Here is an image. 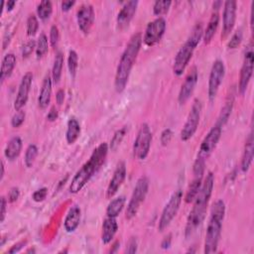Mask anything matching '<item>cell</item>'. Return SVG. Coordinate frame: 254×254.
Listing matches in <instances>:
<instances>
[{
	"mask_svg": "<svg viewBox=\"0 0 254 254\" xmlns=\"http://www.w3.org/2000/svg\"><path fill=\"white\" fill-rule=\"evenodd\" d=\"M213 186H214V175L211 172H209L206 175L204 181L202 182L198 193L196 194L195 198L192 201L193 205L188 216L186 229H185V234L187 238L190 237L203 222L206 214L208 201L212 193Z\"/></svg>",
	"mask_w": 254,
	"mask_h": 254,
	"instance_id": "cell-1",
	"label": "cell"
},
{
	"mask_svg": "<svg viewBox=\"0 0 254 254\" xmlns=\"http://www.w3.org/2000/svg\"><path fill=\"white\" fill-rule=\"evenodd\" d=\"M142 35L141 33H135L131 36L124 52L121 55L119 64L116 68L114 87L117 92H122L128 82L131 69L138 57L142 46Z\"/></svg>",
	"mask_w": 254,
	"mask_h": 254,
	"instance_id": "cell-2",
	"label": "cell"
},
{
	"mask_svg": "<svg viewBox=\"0 0 254 254\" xmlns=\"http://www.w3.org/2000/svg\"><path fill=\"white\" fill-rule=\"evenodd\" d=\"M224 214L225 203L222 199H218L212 204L210 209V216L207 223L204 239L203 252L205 254H211L217 251Z\"/></svg>",
	"mask_w": 254,
	"mask_h": 254,
	"instance_id": "cell-3",
	"label": "cell"
},
{
	"mask_svg": "<svg viewBox=\"0 0 254 254\" xmlns=\"http://www.w3.org/2000/svg\"><path fill=\"white\" fill-rule=\"evenodd\" d=\"M202 36H203L202 24L199 22L193 26L188 40L181 47V49L178 51V53L175 57L174 64H173V71L177 76L182 75L184 73V71L186 70V68L193 55V51L197 47Z\"/></svg>",
	"mask_w": 254,
	"mask_h": 254,
	"instance_id": "cell-4",
	"label": "cell"
},
{
	"mask_svg": "<svg viewBox=\"0 0 254 254\" xmlns=\"http://www.w3.org/2000/svg\"><path fill=\"white\" fill-rule=\"evenodd\" d=\"M149 190V180L146 176H142L137 180L135 188L133 190L131 198L127 204L125 211V217L127 220H131L139 211L142 202L145 200Z\"/></svg>",
	"mask_w": 254,
	"mask_h": 254,
	"instance_id": "cell-5",
	"label": "cell"
},
{
	"mask_svg": "<svg viewBox=\"0 0 254 254\" xmlns=\"http://www.w3.org/2000/svg\"><path fill=\"white\" fill-rule=\"evenodd\" d=\"M99 168L100 166L94 161V159L90 157L89 160L85 162L73 176L69 184V191L71 193H77L79 190H81L94 173L99 170Z\"/></svg>",
	"mask_w": 254,
	"mask_h": 254,
	"instance_id": "cell-6",
	"label": "cell"
},
{
	"mask_svg": "<svg viewBox=\"0 0 254 254\" xmlns=\"http://www.w3.org/2000/svg\"><path fill=\"white\" fill-rule=\"evenodd\" d=\"M182 199H183V191L182 190L179 189L173 192L169 201L166 203L162 211V214L160 216L159 223H158L159 231H164L170 225V223L178 213Z\"/></svg>",
	"mask_w": 254,
	"mask_h": 254,
	"instance_id": "cell-7",
	"label": "cell"
},
{
	"mask_svg": "<svg viewBox=\"0 0 254 254\" xmlns=\"http://www.w3.org/2000/svg\"><path fill=\"white\" fill-rule=\"evenodd\" d=\"M152 143V132L147 123H143L137 133L133 144V156L137 160H145L149 154Z\"/></svg>",
	"mask_w": 254,
	"mask_h": 254,
	"instance_id": "cell-8",
	"label": "cell"
},
{
	"mask_svg": "<svg viewBox=\"0 0 254 254\" xmlns=\"http://www.w3.org/2000/svg\"><path fill=\"white\" fill-rule=\"evenodd\" d=\"M201 114V102L198 98H195L192 102V105L190 107V110L189 112L188 118L186 123L183 126V129L181 131V140L182 141H188L190 140L195 133L200 119Z\"/></svg>",
	"mask_w": 254,
	"mask_h": 254,
	"instance_id": "cell-9",
	"label": "cell"
},
{
	"mask_svg": "<svg viewBox=\"0 0 254 254\" xmlns=\"http://www.w3.org/2000/svg\"><path fill=\"white\" fill-rule=\"evenodd\" d=\"M221 131H222V127H220L217 124H215L208 131V133L205 135L202 142L200 143L195 160H198L204 163L206 162V160L209 158V156L212 154V152L216 148V145L221 136Z\"/></svg>",
	"mask_w": 254,
	"mask_h": 254,
	"instance_id": "cell-10",
	"label": "cell"
},
{
	"mask_svg": "<svg viewBox=\"0 0 254 254\" xmlns=\"http://www.w3.org/2000/svg\"><path fill=\"white\" fill-rule=\"evenodd\" d=\"M253 67H254V53H253V45L252 43H250L246 48L242 66L240 69V74H239L238 91L242 95L245 93L248 87L249 81L253 73Z\"/></svg>",
	"mask_w": 254,
	"mask_h": 254,
	"instance_id": "cell-11",
	"label": "cell"
},
{
	"mask_svg": "<svg viewBox=\"0 0 254 254\" xmlns=\"http://www.w3.org/2000/svg\"><path fill=\"white\" fill-rule=\"evenodd\" d=\"M167 23L163 17H158L152 22L148 23L144 36L142 38L144 44L148 47H152L160 42L166 31Z\"/></svg>",
	"mask_w": 254,
	"mask_h": 254,
	"instance_id": "cell-12",
	"label": "cell"
},
{
	"mask_svg": "<svg viewBox=\"0 0 254 254\" xmlns=\"http://www.w3.org/2000/svg\"><path fill=\"white\" fill-rule=\"evenodd\" d=\"M224 73H225V66L223 62L220 60L214 61L210 69V73L208 77V87H207L208 99L211 102L214 100V98L217 95L219 86L224 77Z\"/></svg>",
	"mask_w": 254,
	"mask_h": 254,
	"instance_id": "cell-13",
	"label": "cell"
},
{
	"mask_svg": "<svg viewBox=\"0 0 254 254\" xmlns=\"http://www.w3.org/2000/svg\"><path fill=\"white\" fill-rule=\"evenodd\" d=\"M223 22H222V32H221V39H226L236 21V10H237V3L234 0H227L223 3Z\"/></svg>",
	"mask_w": 254,
	"mask_h": 254,
	"instance_id": "cell-14",
	"label": "cell"
},
{
	"mask_svg": "<svg viewBox=\"0 0 254 254\" xmlns=\"http://www.w3.org/2000/svg\"><path fill=\"white\" fill-rule=\"evenodd\" d=\"M95 19L94 9L90 4L81 5L76 12V21L79 30L83 34H88L91 30Z\"/></svg>",
	"mask_w": 254,
	"mask_h": 254,
	"instance_id": "cell-15",
	"label": "cell"
},
{
	"mask_svg": "<svg viewBox=\"0 0 254 254\" xmlns=\"http://www.w3.org/2000/svg\"><path fill=\"white\" fill-rule=\"evenodd\" d=\"M198 79V72L196 66H192L189 73L187 74L184 83L181 86L179 95H178V101L180 104H185L192 94L194 87L197 83Z\"/></svg>",
	"mask_w": 254,
	"mask_h": 254,
	"instance_id": "cell-16",
	"label": "cell"
},
{
	"mask_svg": "<svg viewBox=\"0 0 254 254\" xmlns=\"http://www.w3.org/2000/svg\"><path fill=\"white\" fill-rule=\"evenodd\" d=\"M32 81H33V73L30 71L26 72L21 79V82L18 87V92L14 101V108L16 111L22 110V108L26 105L28 101Z\"/></svg>",
	"mask_w": 254,
	"mask_h": 254,
	"instance_id": "cell-17",
	"label": "cell"
},
{
	"mask_svg": "<svg viewBox=\"0 0 254 254\" xmlns=\"http://www.w3.org/2000/svg\"><path fill=\"white\" fill-rule=\"evenodd\" d=\"M126 178V165L123 161H120L113 173V176L109 182V185L106 190V197L111 198L120 189L124 180Z\"/></svg>",
	"mask_w": 254,
	"mask_h": 254,
	"instance_id": "cell-18",
	"label": "cell"
},
{
	"mask_svg": "<svg viewBox=\"0 0 254 254\" xmlns=\"http://www.w3.org/2000/svg\"><path fill=\"white\" fill-rule=\"evenodd\" d=\"M138 1L137 0H131L126 2L122 8L120 9V11L117 14V18H116V24H117V28L119 30H123L126 27L129 26L131 20L133 19L137 7H138Z\"/></svg>",
	"mask_w": 254,
	"mask_h": 254,
	"instance_id": "cell-19",
	"label": "cell"
},
{
	"mask_svg": "<svg viewBox=\"0 0 254 254\" xmlns=\"http://www.w3.org/2000/svg\"><path fill=\"white\" fill-rule=\"evenodd\" d=\"M52 85H53L52 74L48 73L43 80L42 87H41L39 97H38V105L41 109H46L51 102Z\"/></svg>",
	"mask_w": 254,
	"mask_h": 254,
	"instance_id": "cell-20",
	"label": "cell"
},
{
	"mask_svg": "<svg viewBox=\"0 0 254 254\" xmlns=\"http://www.w3.org/2000/svg\"><path fill=\"white\" fill-rule=\"evenodd\" d=\"M253 155H254V139H253V133L252 131L249 133L248 137L246 138L242 160H241V170L242 172H247L252 164L253 161Z\"/></svg>",
	"mask_w": 254,
	"mask_h": 254,
	"instance_id": "cell-21",
	"label": "cell"
},
{
	"mask_svg": "<svg viewBox=\"0 0 254 254\" xmlns=\"http://www.w3.org/2000/svg\"><path fill=\"white\" fill-rule=\"evenodd\" d=\"M81 217V210L77 205H73L69 208L67 211L64 221V227L66 232H73L76 230V228L79 225Z\"/></svg>",
	"mask_w": 254,
	"mask_h": 254,
	"instance_id": "cell-22",
	"label": "cell"
},
{
	"mask_svg": "<svg viewBox=\"0 0 254 254\" xmlns=\"http://www.w3.org/2000/svg\"><path fill=\"white\" fill-rule=\"evenodd\" d=\"M118 230V223L116 221V217L107 216L102 223V234L101 240L103 244H108L114 238L116 232Z\"/></svg>",
	"mask_w": 254,
	"mask_h": 254,
	"instance_id": "cell-23",
	"label": "cell"
},
{
	"mask_svg": "<svg viewBox=\"0 0 254 254\" xmlns=\"http://www.w3.org/2000/svg\"><path fill=\"white\" fill-rule=\"evenodd\" d=\"M22 147H23L22 139L19 136L12 137L5 147V150H4L5 157L10 161H14L19 157L22 151Z\"/></svg>",
	"mask_w": 254,
	"mask_h": 254,
	"instance_id": "cell-24",
	"label": "cell"
},
{
	"mask_svg": "<svg viewBox=\"0 0 254 254\" xmlns=\"http://www.w3.org/2000/svg\"><path fill=\"white\" fill-rule=\"evenodd\" d=\"M15 65H16V57H15V55L12 54V53H9V54L5 55L3 60H2L1 70H0L1 83H3L4 80L7 79L11 75Z\"/></svg>",
	"mask_w": 254,
	"mask_h": 254,
	"instance_id": "cell-25",
	"label": "cell"
},
{
	"mask_svg": "<svg viewBox=\"0 0 254 254\" xmlns=\"http://www.w3.org/2000/svg\"><path fill=\"white\" fill-rule=\"evenodd\" d=\"M202 178H203V174H193V179L190 182L185 195V201L187 203L192 202L193 199L195 198L196 194L200 190V187L202 184Z\"/></svg>",
	"mask_w": 254,
	"mask_h": 254,
	"instance_id": "cell-26",
	"label": "cell"
},
{
	"mask_svg": "<svg viewBox=\"0 0 254 254\" xmlns=\"http://www.w3.org/2000/svg\"><path fill=\"white\" fill-rule=\"evenodd\" d=\"M80 125L77 119L74 117H70L67 121L66 125V131H65V140L67 144H73L80 135Z\"/></svg>",
	"mask_w": 254,
	"mask_h": 254,
	"instance_id": "cell-27",
	"label": "cell"
},
{
	"mask_svg": "<svg viewBox=\"0 0 254 254\" xmlns=\"http://www.w3.org/2000/svg\"><path fill=\"white\" fill-rule=\"evenodd\" d=\"M218 24H219V14H218V12L214 11L210 16V19L208 21V24H207L205 30L203 31L202 38H203L204 44H209L211 42V40L214 37L215 32L217 30Z\"/></svg>",
	"mask_w": 254,
	"mask_h": 254,
	"instance_id": "cell-28",
	"label": "cell"
},
{
	"mask_svg": "<svg viewBox=\"0 0 254 254\" xmlns=\"http://www.w3.org/2000/svg\"><path fill=\"white\" fill-rule=\"evenodd\" d=\"M125 201L126 198L124 195H120L116 198H113L106 208V215L110 217H117L119 213L122 211Z\"/></svg>",
	"mask_w": 254,
	"mask_h": 254,
	"instance_id": "cell-29",
	"label": "cell"
},
{
	"mask_svg": "<svg viewBox=\"0 0 254 254\" xmlns=\"http://www.w3.org/2000/svg\"><path fill=\"white\" fill-rule=\"evenodd\" d=\"M233 102H234V95H233V93H230V94H228V96L225 100V104L222 107L221 112H220L217 122H216V124L219 125L220 127H222L227 122V120L230 116L232 107H233Z\"/></svg>",
	"mask_w": 254,
	"mask_h": 254,
	"instance_id": "cell-30",
	"label": "cell"
},
{
	"mask_svg": "<svg viewBox=\"0 0 254 254\" xmlns=\"http://www.w3.org/2000/svg\"><path fill=\"white\" fill-rule=\"evenodd\" d=\"M63 65H64V55L62 52H58L55 60L54 64L52 68V79L54 83H58L62 77V71H63Z\"/></svg>",
	"mask_w": 254,
	"mask_h": 254,
	"instance_id": "cell-31",
	"label": "cell"
},
{
	"mask_svg": "<svg viewBox=\"0 0 254 254\" xmlns=\"http://www.w3.org/2000/svg\"><path fill=\"white\" fill-rule=\"evenodd\" d=\"M53 13V5L49 0H43L37 6V15L42 21L48 20Z\"/></svg>",
	"mask_w": 254,
	"mask_h": 254,
	"instance_id": "cell-32",
	"label": "cell"
},
{
	"mask_svg": "<svg viewBox=\"0 0 254 254\" xmlns=\"http://www.w3.org/2000/svg\"><path fill=\"white\" fill-rule=\"evenodd\" d=\"M49 44H48V37L46 36L45 33H41L38 41H37V45H36V56L38 59L44 57L47 53H48V48Z\"/></svg>",
	"mask_w": 254,
	"mask_h": 254,
	"instance_id": "cell-33",
	"label": "cell"
},
{
	"mask_svg": "<svg viewBox=\"0 0 254 254\" xmlns=\"http://www.w3.org/2000/svg\"><path fill=\"white\" fill-rule=\"evenodd\" d=\"M127 130H128L127 126H123L122 128L118 129L114 133V135H113V137L110 141V145H109V148L111 149V151H116L117 150V148L120 146L121 142L123 141V139H124V137L127 133Z\"/></svg>",
	"mask_w": 254,
	"mask_h": 254,
	"instance_id": "cell-34",
	"label": "cell"
},
{
	"mask_svg": "<svg viewBox=\"0 0 254 254\" xmlns=\"http://www.w3.org/2000/svg\"><path fill=\"white\" fill-rule=\"evenodd\" d=\"M38 156V148L35 144H30L27 149H26V152H25V158H24V161H25V165L28 167V168H31L36 160Z\"/></svg>",
	"mask_w": 254,
	"mask_h": 254,
	"instance_id": "cell-35",
	"label": "cell"
},
{
	"mask_svg": "<svg viewBox=\"0 0 254 254\" xmlns=\"http://www.w3.org/2000/svg\"><path fill=\"white\" fill-rule=\"evenodd\" d=\"M171 4H172V1H169V0H163V1H155L154 5H153V13L154 15L156 16H162V15H165L170 7H171Z\"/></svg>",
	"mask_w": 254,
	"mask_h": 254,
	"instance_id": "cell-36",
	"label": "cell"
},
{
	"mask_svg": "<svg viewBox=\"0 0 254 254\" xmlns=\"http://www.w3.org/2000/svg\"><path fill=\"white\" fill-rule=\"evenodd\" d=\"M77 65H78V56L75 51L70 50L68 52V57H67V67H68L69 74L72 77H74V75L76 73Z\"/></svg>",
	"mask_w": 254,
	"mask_h": 254,
	"instance_id": "cell-37",
	"label": "cell"
},
{
	"mask_svg": "<svg viewBox=\"0 0 254 254\" xmlns=\"http://www.w3.org/2000/svg\"><path fill=\"white\" fill-rule=\"evenodd\" d=\"M39 28V21L35 15H30L27 19V35L33 37L36 35Z\"/></svg>",
	"mask_w": 254,
	"mask_h": 254,
	"instance_id": "cell-38",
	"label": "cell"
},
{
	"mask_svg": "<svg viewBox=\"0 0 254 254\" xmlns=\"http://www.w3.org/2000/svg\"><path fill=\"white\" fill-rule=\"evenodd\" d=\"M241 41H242V32H241V30H237L232 35V37L230 38V40L227 44L228 49H231V50L236 49L241 44Z\"/></svg>",
	"mask_w": 254,
	"mask_h": 254,
	"instance_id": "cell-39",
	"label": "cell"
},
{
	"mask_svg": "<svg viewBox=\"0 0 254 254\" xmlns=\"http://www.w3.org/2000/svg\"><path fill=\"white\" fill-rule=\"evenodd\" d=\"M25 117H26V113H25L23 110L17 111V112L12 116V119H11V125H12V127H14V128L20 127V126L24 123Z\"/></svg>",
	"mask_w": 254,
	"mask_h": 254,
	"instance_id": "cell-40",
	"label": "cell"
},
{
	"mask_svg": "<svg viewBox=\"0 0 254 254\" xmlns=\"http://www.w3.org/2000/svg\"><path fill=\"white\" fill-rule=\"evenodd\" d=\"M59 40H60L59 29L56 25H53L50 29V43H51V46L53 48H56L59 44Z\"/></svg>",
	"mask_w": 254,
	"mask_h": 254,
	"instance_id": "cell-41",
	"label": "cell"
},
{
	"mask_svg": "<svg viewBox=\"0 0 254 254\" xmlns=\"http://www.w3.org/2000/svg\"><path fill=\"white\" fill-rule=\"evenodd\" d=\"M36 45L37 43L34 40L28 41L22 48V57L23 58H28L34 50H36Z\"/></svg>",
	"mask_w": 254,
	"mask_h": 254,
	"instance_id": "cell-42",
	"label": "cell"
},
{
	"mask_svg": "<svg viewBox=\"0 0 254 254\" xmlns=\"http://www.w3.org/2000/svg\"><path fill=\"white\" fill-rule=\"evenodd\" d=\"M47 194H48V189L47 188H41V189H39V190H37L33 192L32 198L36 202H41L47 197Z\"/></svg>",
	"mask_w": 254,
	"mask_h": 254,
	"instance_id": "cell-43",
	"label": "cell"
},
{
	"mask_svg": "<svg viewBox=\"0 0 254 254\" xmlns=\"http://www.w3.org/2000/svg\"><path fill=\"white\" fill-rule=\"evenodd\" d=\"M172 137H173V132H172V130H171L170 128L164 129V130L162 131V133H161V138H160L162 145H163V146H167V145L170 143Z\"/></svg>",
	"mask_w": 254,
	"mask_h": 254,
	"instance_id": "cell-44",
	"label": "cell"
},
{
	"mask_svg": "<svg viewBox=\"0 0 254 254\" xmlns=\"http://www.w3.org/2000/svg\"><path fill=\"white\" fill-rule=\"evenodd\" d=\"M137 247H138L137 239H136V237L132 236V237H130V239L128 240V242H127V244H126L125 252H126V253H130V254L136 253V252H137Z\"/></svg>",
	"mask_w": 254,
	"mask_h": 254,
	"instance_id": "cell-45",
	"label": "cell"
},
{
	"mask_svg": "<svg viewBox=\"0 0 254 254\" xmlns=\"http://www.w3.org/2000/svg\"><path fill=\"white\" fill-rule=\"evenodd\" d=\"M20 195V191H19V189L14 187V188H11L9 192H8V201L9 202H14L18 199Z\"/></svg>",
	"mask_w": 254,
	"mask_h": 254,
	"instance_id": "cell-46",
	"label": "cell"
},
{
	"mask_svg": "<svg viewBox=\"0 0 254 254\" xmlns=\"http://www.w3.org/2000/svg\"><path fill=\"white\" fill-rule=\"evenodd\" d=\"M0 207H1V211H0V221L3 222L5 219V215H6V208H7V200L4 196H1V202H0Z\"/></svg>",
	"mask_w": 254,
	"mask_h": 254,
	"instance_id": "cell-47",
	"label": "cell"
},
{
	"mask_svg": "<svg viewBox=\"0 0 254 254\" xmlns=\"http://www.w3.org/2000/svg\"><path fill=\"white\" fill-rule=\"evenodd\" d=\"M26 244H27V241H26V240L20 241V242L14 244V245L8 250V252H9V253H17V252H19Z\"/></svg>",
	"mask_w": 254,
	"mask_h": 254,
	"instance_id": "cell-48",
	"label": "cell"
},
{
	"mask_svg": "<svg viewBox=\"0 0 254 254\" xmlns=\"http://www.w3.org/2000/svg\"><path fill=\"white\" fill-rule=\"evenodd\" d=\"M58 115H59L58 109L56 108V106H53V107H51V109H50V111H49V113H48V115H47V119H48L49 121L53 122V121L57 120Z\"/></svg>",
	"mask_w": 254,
	"mask_h": 254,
	"instance_id": "cell-49",
	"label": "cell"
},
{
	"mask_svg": "<svg viewBox=\"0 0 254 254\" xmlns=\"http://www.w3.org/2000/svg\"><path fill=\"white\" fill-rule=\"evenodd\" d=\"M75 4V1H63L61 3V7H62V11L64 12H67L70 10V8Z\"/></svg>",
	"mask_w": 254,
	"mask_h": 254,
	"instance_id": "cell-50",
	"label": "cell"
},
{
	"mask_svg": "<svg viewBox=\"0 0 254 254\" xmlns=\"http://www.w3.org/2000/svg\"><path fill=\"white\" fill-rule=\"evenodd\" d=\"M64 100V89H59L56 93V101L59 105H62Z\"/></svg>",
	"mask_w": 254,
	"mask_h": 254,
	"instance_id": "cell-51",
	"label": "cell"
},
{
	"mask_svg": "<svg viewBox=\"0 0 254 254\" xmlns=\"http://www.w3.org/2000/svg\"><path fill=\"white\" fill-rule=\"evenodd\" d=\"M171 241H172V235L169 234L168 236H166V237L163 239V241H162V243H161L162 248H164V249L169 248V247L171 246Z\"/></svg>",
	"mask_w": 254,
	"mask_h": 254,
	"instance_id": "cell-52",
	"label": "cell"
},
{
	"mask_svg": "<svg viewBox=\"0 0 254 254\" xmlns=\"http://www.w3.org/2000/svg\"><path fill=\"white\" fill-rule=\"evenodd\" d=\"M15 5H16V1H14V0H9V1H7V2H6V10H7V11H11V10L14 8Z\"/></svg>",
	"mask_w": 254,
	"mask_h": 254,
	"instance_id": "cell-53",
	"label": "cell"
},
{
	"mask_svg": "<svg viewBox=\"0 0 254 254\" xmlns=\"http://www.w3.org/2000/svg\"><path fill=\"white\" fill-rule=\"evenodd\" d=\"M222 1H220V0H218V1H214L213 2V10H215L216 12H217V10L222 6Z\"/></svg>",
	"mask_w": 254,
	"mask_h": 254,
	"instance_id": "cell-54",
	"label": "cell"
},
{
	"mask_svg": "<svg viewBox=\"0 0 254 254\" xmlns=\"http://www.w3.org/2000/svg\"><path fill=\"white\" fill-rule=\"evenodd\" d=\"M4 167H5V166H4V162L2 161V162H1V178H0L1 180H2L3 177H4V169H5Z\"/></svg>",
	"mask_w": 254,
	"mask_h": 254,
	"instance_id": "cell-55",
	"label": "cell"
}]
</instances>
